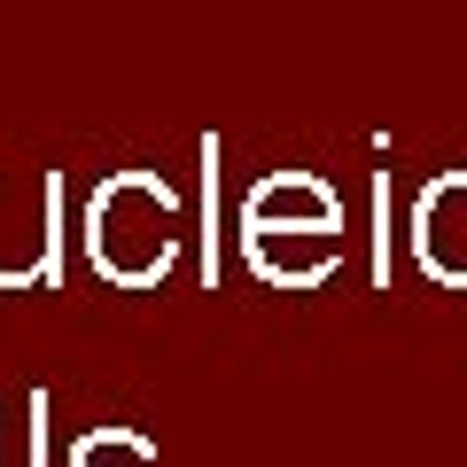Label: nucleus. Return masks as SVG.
Here are the masks:
<instances>
[{
    "label": "nucleus",
    "instance_id": "obj_5",
    "mask_svg": "<svg viewBox=\"0 0 467 467\" xmlns=\"http://www.w3.org/2000/svg\"><path fill=\"white\" fill-rule=\"evenodd\" d=\"M70 467H156V444L133 429H94L70 444Z\"/></svg>",
    "mask_w": 467,
    "mask_h": 467
},
{
    "label": "nucleus",
    "instance_id": "obj_2",
    "mask_svg": "<svg viewBox=\"0 0 467 467\" xmlns=\"http://www.w3.org/2000/svg\"><path fill=\"white\" fill-rule=\"evenodd\" d=\"M405 250H413V265L429 273L436 288L467 296V164L420 180L413 218H405Z\"/></svg>",
    "mask_w": 467,
    "mask_h": 467
},
{
    "label": "nucleus",
    "instance_id": "obj_4",
    "mask_svg": "<svg viewBox=\"0 0 467 467\" xmlns=\"http://www.w3.org/2000/svg\"><path fill=\"white\" fill-rule=\"evenodd\" d=\"M234 234H242V226H234ZM242 257H250V273L265 288L304 296V288L335 281V265H343V226H335V234H319V226H304V234H242Z\"/></svg>",
    "mask_w": 467,
    "mask_h": 467
},
{
    "label": "nucleus",
    "instance_id": "obj_1",
    "mask_svg": "<svg viewBox=\"0 0 467 467\" xmlns=\"http://www.w3.org/2000/svg\"><path fill=\"white\" fill-rule=\"evenodd\" d=\"M187 242V202L156 171H109L86 202V257L109 288H164Z\"/></svg>",
    "mask_w": 467,
    "mask_h": 467
},
{
    "label": "nucleus",
    "instance_id": "obj_6",
    "mask_svg": "<svg viewBox=\"0 0 467 467\" xmlns=\"http://www.w3.org/2000/svg\"><path fill=\"white\" fill-rule=\"evenodd\" d=\"M398 281V218H389V171H374V288Z\"/></svg>",
    "mask_w": 467,
    "mask_h": 467
},
{
    "label": "nucleus",
    "instance_id": "obj_3",
    "mask_svg": "<svg viewBox=\"0 0 467 467\" xmlns=\"http://www.w3.org/2000/svg\"><path fill=\"white\" fill-rule=\"evenodd\" d=\"M234 226L242 234H335L343 226V195H335L319 171H265V180L242 195V211H234Z\"/></svg>",
    "mask_w": 467,
    "mask_h": 467
},
{
    "label": "nucleus",
    "instance_id": "obj_7",
    "mask_svg": "<svg viewBox=\"0 0 467 467\" xmlns=\"http://www.w3.org/2000/svg\"><path fill=\"white\" fill-rule=\"evenodd\" d=\"M202 211H211V234H202V288H218V133H202Z\"/></svg>",
    "mask_w": 467,
    "mask_h": 467
}]
</instances>
